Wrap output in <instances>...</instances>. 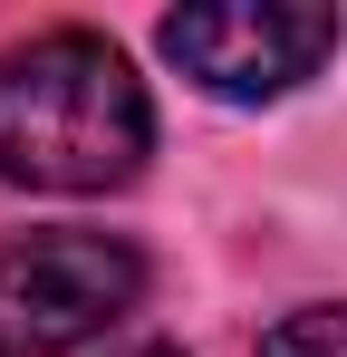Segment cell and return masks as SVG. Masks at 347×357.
Segmentation results:
<instances>
[{"mask_svg": "<svg viewBox=\"0 0 347 357\" xmlns=\"http://www.w3.org/2000/svg\"><path fill=\"white\" fill-rule=\"evenodd\" d=\"M261 357H347V309H289L261 328Z\"/></svg>", "mask_w": 347, "mask_h": 357, "instance_id": "obj_4", "label": "cell"}, {"mask_svg": "<svg viewBox=\"0 0 347 357\" xmlns=\"http://www.w3.org/2000/svg\"><path fill=\"white\" fill-rule=\"evenodd\" d=\"M164 59L213 87L231 107H261V97H289L299 77H318V59L338 49V10H289V0H213V10H174Z\"/></svg>", "mask_w": 347, "mask_h": 357, "instance_id": "obj_3", "label": "cell"}, {"mask_svg": "<svg viewBox=\"0 0 347 357\" xmlns=\"http://www.w3.org/2000/svg\"><path fill=\"white\" fill-rule=\"evenodd\" d=\"M155 107L97 29H39L0 49V183L29 193H116L145 174Z\"/></svg>", "mask_w": 347, "mask_h": 357, "instance_id": "obj_1", "label": "cell"}, {"mask_svg": "<svg viewBox=\"0 0 347 357\" xmlns=\"http://www.w3.org/2000/svg\"><path fill=\"white\" fill-rule=\"evenodd\" d=\"M116 357H183V348H116Z\"/></svg>", "mask_w": 347, "mask_h": 357, "instance_id": "obj_5", "label": "cell"}, {"mask_svg": "<svg viewBox=\"0 0 347 357\" xmlns=\"http://www.w3.org/2000/svg\"><path fill=\"white\" fill-rule=\"evenodd\" d=\"M145 299V251L116 232H10L0 241V357H68Z\"/></svg>", "mask_w": 347, "mask_h": 357, "instance_id": "obj_2", "label": "cell"}]
</instances>
